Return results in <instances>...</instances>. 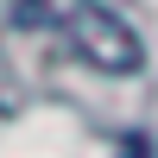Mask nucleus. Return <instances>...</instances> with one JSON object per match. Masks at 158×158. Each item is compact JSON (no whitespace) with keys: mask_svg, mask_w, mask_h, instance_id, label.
<instances>
[{"mask_svg":"<svg viewBox=\"0 0 158 158\" xmlns=\"http://www.w3.org/2000/svg\"><path fill=\"white\" fill-rule=\"evenodd\" d=\"M19 19L57 25V32L70 38V51L89 57L95 70H114V76H120V70H139V63H146L139 32L114 6H101V0H19Z\"/></svg>","mask_w":158,"mask_h":158,"instance_id":"1","label":"nucleus"},{"mask_svg":"<svg viewBox=\"0 0 158 158\" xmlns=\"http://www.w3.org/2000/svg\"><path fill=\"white\" fill-rule=\"evenodd\" d=\"M101 6H108V0H101Z\"/></svg>","mask_w":158,"mask_h":158,"instance_id":"2","label":"nucleus"}]
</instances>
